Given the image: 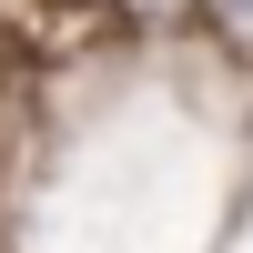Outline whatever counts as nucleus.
Returning a JSON list of instances; mask_svg holds the SVG:
<instances>
[{"mask_svg": "<svg viewBox=\"0 0 253 253\" xmlns=\"http://www.w3.org/2000/svg\"><path fill=\"white\" fill-rule=\"evenodd\" d=\"M213 20H223L233 41H253V0H213Z\"/></svg>", "mask_w": 253, "mask_h": 253, "instance_id": "1", "label": "nucleus"}]
</instances>
